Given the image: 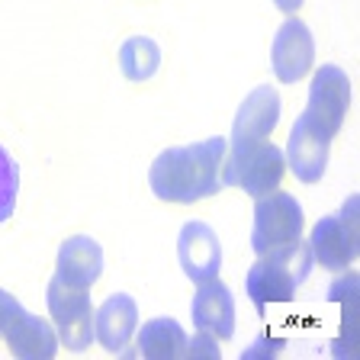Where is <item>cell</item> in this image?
<instances>
[{
  "instance_id": "6da1fadb",
  "label": "cell",
  "mask_w": 360,
  "mask_h": 360,
  "mask_svg": "<svg viewBox=\"0 0 360 360\" xmlns=\"http://www.w3.org/2000/svg\"><path fill=\"white\" fill-rule=\"evenodd\" d=\"M229 142L212 135L206 142L165 148L148 171V184L165 202H200L222 190V161Z\"/></svg>"
},
{
  "instance_id": "7a4b0ae2",
  "label": "cell",
  "mask_w": 360,
  "mask_h": 360,
  "mask_svg": "<svg viewBox=\"0 0 360 360\" xmlns=\"http://www.w3.org/2000/svg\"><path fill=\"white\" fill-rule=\"evenodd\" d=\"M312 264L315 257L306 241H292L270 255H257L255 267L248 270L245 280L248 300L257 306V312H264L270 302H290L312 274Z\"/></svg>"
},
{
  "instance_id": "3957f363",
  "label": "cell",
  "mask_w": 360,
  "mask_h": 360,
  "mask_svg": "<svg viewBox=\"0 0 360 360\" xmlns=\"http://www.w3.org/2000/svg\"><path fill=\"white\" fill-rule=\"evenodd\" d=\"M286 171L283 148L264 142H241L225 151L222 161V187H241L248 196H267L280 187Z\"/></svg>"
},
{
  "instance_id": "277c9868",
  "label": "cell",
  "mask_w": 360,
  "mask_h": 360,
  "mask_svg": "<svg viewBox=\"0 0 360 360\" xmlns=\"http://www.w3.org/2000/svg\"><path fill=\"white\" fill-rule=\"evenodd\" d=\"M0 338L20 360H52L58 351V331L52 328V322L26 312L7 290H0Z\"/></svg>"
},
{
  "instance_id": "5b68a950",
  "label": "cell",
  "mask_w": 360,
  "mask_h": 360,
  "mask_svg": "<svg viewBox=\"0 0 360 360\" xmlns=\"http://www.w3.org/2000/svg\"><path fill=\"white\" fill-rule=\"evenodd\" d=\"M357 196H347L341 212L322 216L309 232V251L315 264L325 270H345L360 251V222H357Z\"/></svg>"
},
{
  "instance_id": "8992f818",
  "label": "cell",
  "mask_w": 360,
  "mask_h": 360,
  "mask_svg": "<svg viewBox=\"0 0 360 360\" xmlns=\"http://www.w3.org/2000/svg\"><path fill=\"white\" fill-rule=\"evenodd\" d=\"M45 302H49V315L58 331V345L68 351L84 354L97 338H94V302H90V290H77V286L61 283L58 277L49 280L45 290Z\"/></svg>"
},
{
  "instance_id": "52a82bcc",
  "label": "cell",
  "mask_w": 360,
  "mask_h": 360,
  "mask_svg": "<svg viewBox=\"0 0 360 360\" xmlns=\"http://www.w3.org/2000/svg\"><path fill=\"white\" fill-rule=\"evenodd\" d=\"M306 216H302L300 200L286 190H274L267 196H257L255 206V232H251V248L255 255H270L277 248H286L300 241Z\"/></svg>"
},
{
  "instance_id": "ba28073f",
  "label": "cell",
  "mask_w": 360,
  "mask_h": 360,
  "mask_svg": "<svg viewBox=\"0 0 360 360\" xmlns=\"http://www.w3.org/2000/svg\"><path fill=\"white\" fill-rule=\"evenodd\" d=\"M347 106H351V81L345 68L322 65L309 84V106L302 110V120L335 142V135L345 126Z\"/></svg>"
},
{
  "instance_id": "9c48e42d",
  "label": "cell",
  "mask_w": 360,
  "mask_h": 360,
  "mask_svg": "<svg viewBox=\"0 0 360 360\" xmlns=\"http://www.w3.org/2000/svg\"><path fill=\"white\" fill-rule=\"evenodd\" d=\"M270 61H274V75L283 84H296L309 75V68L315 61V39L306 22L296 16L283 20V26L274 36Z\"/></svg>"
},
{
  "instance_id": "30bf717a",
  "label": "cell",
  "mask_w": 360,
  "mask_h": 360,
  "mask_svg": "<svg viewBox=\"0 0 360 360\" xmlns=\"http://www.w3.org/2000/svg\"><path fill=\"white\" fill-rule=\"evenodd\" d=\"M177 261L193 283L219 277L222 270V245H219L216 232L200 219H190L180 229L177 238Z\"/></svg>"
},
{
  "instance_id": "8fae6325",
  "label": "cell",
  "mask_w": 360,
  "mask_h": 360,
  "mask_svg": "<svg viewBox=\"0 0 360 360\" xmlns=\"http://www.w3.org/2000/svg\"><path fill=\"white\" fill-rule=\"evenodd\" d=\"M190 315L200 335H210L216 341H229L235 335V296L219 277L196 283V296L190 302Z\"/></svg>"
},
{
  "instance_id": "7c38bea8",
  "label": "cell",
  "mask_w": 360,
  "mask_h": 360,
  "mask_svg": "<svg viewBox=\"0 0 360 360\" xmlns=\"http://www.w3.org/2000/svg\"><path fill=\"white\" fill-rule=\"evenodd\" d=\"M328 148H331V139L322 135L319 129H312L306 120H296L290 129V139H286V167L296 174L300 184H319L328 167Z\"/></svg>"
},
{
  "instance_id": "4fadbf2b",
  "label": "cell",
  "mask_w": 360,
  "mask_h": 360,
  "mask_svg": "<svg viewBox=\"0 0 360 360\" xmlns=\"http://www.w3.org/2000/svg\"><path fill=\"white\" fill-rule=\"evenodd\" d=\"M280 122V94L270 84H261L245 97L232 122V145L264 142Z\"/></svg>"
},
{
  "instance_id": "5bb4252c",
  "label": "cell",
  "mask_w": 360,
  "mask_h": 360,
  "mask_svg": "<svg viewBox=\"0 0 360 360\" xmlns=\"http://www.w3.org/2000/svg\"><path fill=\"white\" fill-rule=\"evenodd\" d=\"M103 274V248L90 235H71L61 241L58 261H55V277L68 286L90 290Z\"/></svg>"
},
{
  "instance_id": "9a60e30c",
  "label": "cell",
  "mask_w": 360,
  "mask_h": 360,
  "mask_svg": "<svg viewBox=\"0 0 360 360\" xmlns=\"http://www.w3.org/2000/svg\"><path fill=\"white\" fill-rule=\"evenodd\" d=\"M135 328H139V302L129 292H112L103 300V306L94 309V338L103 345V351L120 354Z\"/></svg>"
},
{
  "instance_id": "2e32d148",
  "label": "cell",
  "mask_w": 360,
  "mask_h": 360,
  "mask_svg": "<svg viewBox=\"0 0 360 360\" xmlns=\"http://www.w3.org/2000/svg\"><path fill=\"white\" fill-rule=\"evenodd\" d=\"M139 345H135V354H142L148 360H177L187 357V331L180 328L177 319H151L139 328Z\"/></svg>"
},
{
  "instance_id": "e0dca14e",
  "label": "cell",
  "mask_w": 360,
  "mask_h": 360,
  "mask_svg": "<svg viewBox=\"0 0 360 360\" xmlns=\"http://www.w3.org/2000/svg\"><path fill=\"white\" fill-rule=\"evenodd\" d=\"M120 68L129 81H148L161 68V49L148 36H132L120 49Z\"/></svg>"
},
{
  "instance_id": "ac0fdd59",
  "label": "cell",
  "mask_w": 360,
  "mask_h": 360,
  "mask_svg": "<svg viewBox=\"0 0 360 360\" xmlns=\"http://www.w3.org/2000/svg\"><path fill=\"white\" fill-rule=\"evenodd\" d=\"M16 196H20V165L13 161L4 145H0V222H7L16 210Z\"/></svg>"
},
{
  "instance_id": "d6986e66",
  "label": "cell",
  "mask_w": 360,
  "mask_h": 360,
  "mask_svg": "<svg viewBox=\"0 0 360 360\" xmlns=\"http://www.w3.org/2000/svg\"><path fill=\"white\" fill-rule=\"evenodd\" d=\"M187 357H222V351H219V341L210 335H196L193 341H187Z\"/></svg>"
},
{
  "instance_id": "ffe728a7",
  "label": "cell",
  "mask_w": 360,
  "mask_h": 360,
  "mask_svg": "<svg viewBox=\"0 0 360 360\" xmlns=\"http://www.w3.org/2000/svg\"><path fill=\"white\" fill-rule=\"evenodd\" d=\"M283 351V345L280 341H255V345L245 351V357H270V354Z\"/></svg>"
},
{
  "instance_id": "44dd1931",
  "label": "cell",
  "mask_w": 360,
  "mask_h": 360,
  "mask_svg": "<svg viewBox=\"0 0 360 360\" xmlns=\"http://www.w3.org/2000/svg\"><path fill=\"white\" fill-rule=\"evenodd\" d=\"M274 4H277L283 13H296V10L302 7V0H274Z\"/></svg>"
}]
</instances>
